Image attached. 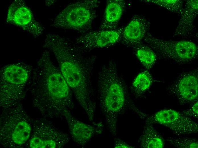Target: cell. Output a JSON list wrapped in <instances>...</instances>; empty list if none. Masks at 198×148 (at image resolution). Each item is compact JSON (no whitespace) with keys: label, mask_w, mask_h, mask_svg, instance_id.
I'll return each mask as SVG.
<instances>
[{"label":"cell","mask_w":198,"mask_h":148,"mask_svg":"<svg viewBox=\"0 0 198 148\" xmlns=\"http://www.w3.org/2000/svg\"><path fill=\"white\" fill-rule=\"evenodd\" d=\"M44 47L53 54L77 101L89 120H93L96 103L92 77L96 56H86L75 42L57 34H47Z\"/></svg>","instance_id":"cell-1"},{"label":"cell","mask_w":198,"mask_h":148,"mask_svg":"<svg viewBox=\"0 0 198 148\" xmlns=\"http://www.w3.org/2000/svg\"><path fill=\"white\" fill-rule=\"evenodd\" d=\"M30 81L28 88L33 105L44 116L63 117L66 110L74 108L72 91L51 61L48 50L42 53Z\"/></svg>","instance_id":"cell-2"},{"label":"cell","mask_w":198,"mask_h":148,"mask_svg":"<svg viewBox=\"0 0 198 148\" xmlns=\"http://www.w3.org/2000/svg\"><path fill=\"white\" fill-rule=\"evenodd\" d=\"M116 64L111 61L103 65L98 74L97 90L100 105L108 129L117 135L119 116L126 108L125 86L119 76Z\"/></svg>","instance_id":"cell-3"},{"label":"cell","mask_w":198,"mask_h":148,"mask_svg":"<svg viewBox=\"0 0 198 148\" xmlns=\"http://www.w3.org/2000/svg\"><path fill=\"white\" fill-rule=\"evenodd\" d=\"M32 120L20 103L3 108L0 118V142L7 148H21L30 138Z\"/></svg>","instance_id":"cell-4"},{"label":"cell","mask_w":198,"mask_h":148,"mask_svg":"<svg viewBox=\"0 0 198 148\" xmlns=\"http://www.w3.org/2000/svg\"><path fill=\"white\" fill-rule=\"evenodd\" d=\"M98 0H81L70 3L57 15L52 26L55 28L71 30L81 33L90 30L96 17Z\"/></svg>","instance_id":"cell-5"},{"label":"cell","mask_w":198,"mask_h":148,"mask_svg":"<svg viewBox=\"0 0 198 148\" xmlns=\"http://www.w3.org/2000/svg\"><path fill=\"white\" fill-rule=\"evenodd\" d=\"M28 68L19 63L9 65L0 75V106L8 108L20 103L26 95L25 87L29 78Z\"/></svg>","instance_id":"cell-6"},{"label":"cell","mask_w":198,"mask_h":148,"mask_svg":"<svg viewBox=\"0 0 198 148\" xmlns=\"http://www.w3.org/2000/svg\"><path fill=\"white\" fill-rule=\"evenodd\" d=\"M143 40L161 58L178 63L189 62L197 55V45L190 41L163 40L153 36L149 32Z\"/></svg>","instance_id":"cell-7"},{"label":"cell","mask_w":198,"mask_h":148,"mask_svg":"<svg viewBox=\"0 0 198 148\" xmlns=\"http://www.w3.org/2000/svg\"><path fill=\"white\" fill-rule=\"evenodd\" d=\"M70 139L68 134L59 130L46 120L33 119L32 132L29 141L30 148H61Z\"/></svg>","instance_id":"cell-8"},{"label":"cell","mask_w":198,"mask_h":148,"mask_svg":"<svg viewBox=\"0 0 198 148\" xmlns=\"http://www.w3.org/2000/svg\"><path fill=\"white\" fill-rule=\"evenodd\" d=\"M145 122L164 126L178 136L196 133L198 131V124L191 118L172 109L162 110L148 116Z\"/></svg>","instance_id":"cell-9"},{"label":"cell","mask_w":198,"mask_h":148,"mask_svg":"<svg viewBox=\"0 0 198 148\" xmlns=\"http://www.w3.org/2000/svg\"><path fill=\"white\" fill-rule=\"evenodd\" d=\"M6 22L22 28L35 38L41 35L44 29L41 24L35 19L32 11L23 0H14L10 5Z\"/></svg>","instance_id":"cell-10"},{"label":"cell","mask_w":198,"mask_h":148,"mask_svg":"<svg viewBox=\"0 0 198 148\" xmlns=\"http://www.w3.org/2000/svg\"><path fill=\"white\" fill-rule=\"evenodd\" d=\"M123 28L88 31L76 38L75 43L86 53L110 46L121 40Z\"/></svg>","instance_id":"cell-11"},{"label":"cell","mask_w":198,"mask_h":148,"mask_svg":"<svg viewBox=\"0 0 198 148\" xmlns=\"http://www.w3.org/2000/svg\"><path fill=\"white\" fill-rule=\"evenodd\" d=\"M198 76L197 71L184 74L168 87V93L181 104L194 102L198 98Z\"/></svg>","instance_id":"cell-12"},{"label":"cell","mask_w":198,"mask_h":148,"mask_svg":"<svg viewBox=\"0 0 198 148\" xmlns=\"http://www.w3.org/2000/svg\"><path fill=\"white\" fill-rule=\"evenodd\" d=\"M63 117L68 124L71 138L80 146H84L95 134L102 131V124L92 125L85 123L74 117L69 110L65 112Z\"/></svg>","instance_id":"cell-13"},{"label":"cell","mask_w":198,"mask_h":148,"mask_svg":"<svg viewBox=\"0 0 198 148\" xmlns=\"http://www.w3.org/2000/svg\"><path fill=\"white\" fill-rule=\"evenodd\" d=\"M150 23L143 16L135 15L124 28L121 40L126 45L137 46L148 32Z\"/></svg>","instance_id":"cell-14"},{"label":"cell","mask_w":198,"mask_h":148,"mask_svg":"<svg viewBox=\"0 0 198 148\" xmlns=\"http://www.w3.org/2000/svg\"><path fill=\"white\" fill-rule=\"evenodd\" d=\"M198 0L186 1L182 14L173 35V37H185L194 29V23L198 13Z\"/></svg>","instance_id":"cell-15"},{"label":"cell","mask_w":198,"mask_h":148,"mask_svg":"<svg viewBox=\"0 0 198 148\" xmlns=\"http://www.w3.org/2000/svg\"><path fill=\"white\" fill-rule=\"evenodd\" d=\"M124 0L107 1L103 20L99 28L100 30L116 29L123 15L125 7Z\"/></svg>","instance_id":"cell-16"},{"label":"cell","mask_w":198,"mask_h":148,"mask_svg":"<svg viewBox=\"0 0 198 148\" xmlns=\"http://www.w3.org/2000/svg\"><path fill=\"white\" fill-rule=\"evenodd\" d=\"M152 124L145 122L143 131L138 139V143L141 147L162 148L164 147L163 138L155 130Z\"/></svg>","instance_id":"cell-17"},{"label":"cell","mask_w":198,"mask_h":148,"mask_svg":"<svg viewBox=\"0 0 198 148\" xmlns=\"http://www.w3.org/2000/svg\"><path fill=\"white\" fill-rule=\"evenodd\" d=\"M136 47V55L137 58L147 69L151 68L156 61V53L146 44L141 43Z\"/></svg>","instance_id":"cell-18"},{"label":"cell","mask_w":198,"mask_h":148,"mask_svg":"<svg viewBox=\"0 0 198 148\" xmlns=\"http://www.w3.org/2000/svg\"><path fill=\"white\" fill-rule=\"evenodd\" d=\"M152 82L151 75L148 71H145L139 73L135 79L132 89L135 94L139 96L149 89Z\"/></svg>","instance_id":"cell-19"},{"label":"cell","mask_w":198,"mask_h":148,"mask_svg":"<svg viewBox=\"0 0 198 148\" xmlns=\"http://www.w3.org/2000/svg\"><path fill=\"white\" fill-rule=\"evenodd\" d=\"M145 2L152 3L164 8L168 11L181 15L184 9L182 1L180 0H145Z\"/></svg>","instance_id":"cell-20"},{"label":"cell","mask_w":198,"mask_h":148,"mask_svg":"<svg viewBox=\"0 0 198 148\" xmlns=\"http://www.w3.org/2000/svg\"><path fill=\"white\" fill-rule=\"evenodd\" d=\"M166 141L176 147L197 148L198 140L195 139L182 137H168Z\"/></svg>","instance_id":"cell-21"},{"label":"cell","mask_w":198,"mask_h":148,"mask_svg":"<svg viewBox=\"0 0 198 148\" xmlns=\"http://www.w3.org/2000/svg\"><path fill=\"white\" fill-rule=\"evenodd\" d=\"M198 103L196 102L189 109L184 110L182 113L185 116L189 117H193L197 118L198 117Z\"/></svg>","instance_id":"cell-22"},{"label":"cell","mask_w":198,"mask_h":148,"mask_svg":"<svg viewBox=\"0 0 198 148\" xmlns=\"http://www.w3.org/2000/svg\"><path fill=\"white\" fill-rule=\"evenodd\" d=\"M115 148H133V147L126 143L123 141L117 139L116 140L114 146Z\"/></svg>","instance_id":"cell-23"}]
</instances>
